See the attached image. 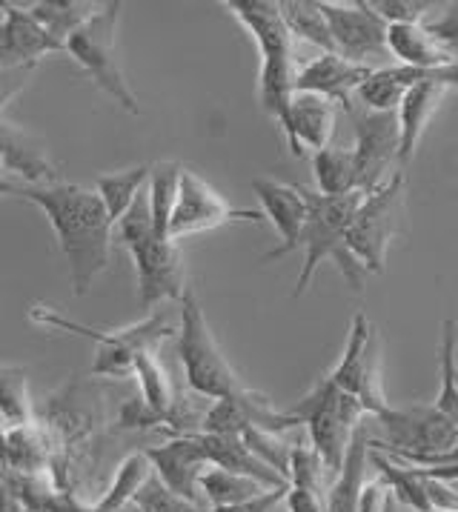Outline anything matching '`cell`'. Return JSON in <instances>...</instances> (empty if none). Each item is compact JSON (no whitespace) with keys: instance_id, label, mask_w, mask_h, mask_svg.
<instances>
[{"instance_id":"30bf717a","label":"cell","mask_w":458,"mask_h":512,"mask_svg":"<svg viewBox=\"0 0 458 512\" xmlns=\"http://www.w3.org/2000/svg\"><path fill=\"white\" fill-rule=\"evenodd\" d=\"M404 192H407V178L398 169L387 184L364 195V201L358 206L350 232H347V246L364 272H373V275L384 272L387 249L401 232V221H404Z\"/></svg>"},{"instance_id":"ab89813d","label":"cell","mask_w":458,"mask_h":512,"mask_svg":"<svg viewBox=\"0 0 458 512\" xmlns=\"http://www.w3.org/2000/svg\"><path fill=\"white\" fill-rule=\"evenodd\" d=\"M373 12L387 23H424L433 3L427 0H370Z\"/></svg>"},{"instance_id":"7dc6e473","label":"cell","mask_w":458,"mask_h":512,"mask_svg":"<svg viewBox=\"0 0 458 512\" xmlns=\"http://www.w3.org/2000/svg\"><path fill=\"white\" fill-rule=\"evenodd\" d=\"M0 512H23L18 492H15V478L0 464Z\"/></svg>"},{"instance_id":"c3c4849f","label":"cell","mask_w":458,"mask_h":512,"mask_svg":"<svg viewBox=\"0 0 458 512\" xmlns=\"http://www.w3.org/2000/svg\"><path fill=\"white\" fill-rule=\"evenodd\" d=\"M12 184H15V181L9 178V172H6V169H3V164H0V198H6V195H9Z\"/></svg>"},{"instance_id":"ffe728a7","label":"cell","mask_w":458,"mask_h":512,"mask_svg":"<svg viewBox=\"0 0 458 512\" xmlns=\"http://www.w3.org/2000/svg\"><path fill=\"white\" fill-rule=\"evenodd\" d=\"M0 164L15 184L43 186L55 184L58 178V169L46 155L41 141L21 129L18 123L3 118H0Z\"/></svg>"},{"instance_id":"7402d4cb","label":"cell","mask_w":458,"mask_h":512,"mask_svg":"<svg viewBox=\"0 0 458 512\" xmlns=\"http://www.w3.org/2000/svg\"><path fill=\"white\" fill-rule=\"evenodd\" d=\"M198 441H201V447L207 452L209 467H221V470L247 475V478L258 481V484L267 487V490L287 487V481L272 470V467H267V464L244 444L241 435H209V432H198Z\"/></svg>"},{"instance_id":"f6af8a7d","label":"cell","mask_w":458,"mask_h":512,"mask_svg":"<svg viewBox=\"0 0 458 512\" xmlns=\"http://www.w3.org/2000/svg\"><path fill=\"white\" fill-rule=\"evenodd\" d=\"M284 507H287V512H327V498H321L315 492L290 487Z\"/></svg>"},{"instance_id":"e0dca14e","label":"cell","mask_w":458,"mask_h":512,"mask_svg":"<svg viewBox=\"0 0 458 512\" xmlns=\"http://www.w3.org/2000/svg\"><path fill=\"white\" fill-rule=\"evenodd\" d=\"M375 66L353 63L341 58L338 52H321L313 63H307L295 75V92H310L335 106H341L347 115L353 112V92H358L364 81L373 75Z\"/></svg>"},{"instance_id":"d6986e66","label":"cell","mask_w":458,"mask_h":512,"mask_svg":"<svg viewBox=\"0 0 458 512\" xmlns=\"http://www.w3.org/2000/svg\"><path fill=\"white\" fill-rule=\"evenodd\" d=\"M284 129L287 149L295 158L304 155V149H324L330 146L335 132V106L310 92H295L290 101L287 115L278 123Z\"/></svg>"},{"instance_id":"52a82bcc","label":"cell","mask_w":458,"mask_h":512,"mask_svg":"<svg viewBox=\"0 0 458 512\" xmlns=\"http://www.w3.org/2000/svg\"><path fill=\"white\" fill-rule=\"evenodd\" d=\"M178 307H181L178 309V358L187 375L189 390L207 401H221L244 390L241 378L229 367V361L209 329L195 289L187 287Z\"/></svg>"},{"instance_id":"f546056e","label":"cell","mask_w":458,"mask_h":512,"mask_svg":"<svg viewBox=\"0 0 458 512\" xmlns=\"http://www.w3.org/2000/svg\"><path fill=\"white\" fill-rule=\"evenodd\" d=\"M23 6L61 46L101 9V3H84V0H38Z\"/></svg>"},{"instance_id":"9a60e30c","label":"cell","mask_w":458,"mask_h":512,"mask_svg":"<svg viewBox=\"0 0 458 512\" xmlns=\"http://www.w3.org/2000/svg\"><path fill=\"white\" fill-rule=\"evenodd\" d=\"M252 192L261 201V212L264 218H270L275 232L281 235V244L270 249L261 261L272 264L284 255H290L295 249H301V235L307 226V201L301 184H284V181H272V178H255L252 181Z\"/></svg>"},{"instance_id":"ee69618b","label":"cell","mask_w":458,"mask_h":512,"mask_svg":"<svg viewBox=\"0 0 458 512\" xmlns=\"http://www.w3.org/2000/svg\"><path fill=\"white\" fill-rule=\"evenodd\" d=\"M35 66H0V112L26 89Z\"/></svg>"},{"instance_id":"d6a6232c","label":"cell","mask_w":458,"mask_h":512,"mask_svg":"<svg viewBox=\"0 0 458 512\" xmlns=\"http://www.w3.org/2000/svg\"><path fill=\"white\" fill-rule=\"evenodd\" d=\"M438 372H441V387H438V398L433 407L458 427V324L453 318H447L441 324Z\"/></svg>"},{"instance_id":"3957f363","label":"cell","mask_w":458,"mask_h":512,"mask_svg":"<svg viewBox=\"0 0 458 512\" xmlns=\"http://www.w3.org/2000/svg\"><path fill=\"white\" fill-rule=\"evenodd\" d=\"M115 238L121 241L138 275V301L146 312H155L164 301H181L187 292V267L175 241L158 238L152 229L146 189L115 224Z\"/></svg>"},{"instance_id":"1f68e13d","label":"cell","mask_w":458,"mask_h":512,"mask_svg":"<svg viewBox=\"0 0 458 512\" xmlns=\"http://www.w3.org/2000/svg\"><path fill=\"white\" fill-rule=\"evenodd\" d=\"M278 9H281V18L287 23L292 38H301L310 46H318L321 52H335L330 23L321 12V0H281Z\"/></svg>"},{"instance_id":"7bdbcfd3","label":"cell","mask_w":458,"mask_h":512,"mask_svg":"<svg viewBox=\"0 0 458 512\" xmlns=\"http://www.w3.org/2000/svg\"><path fill=\"white\" fill-rule=\"evenodd\" d=\"M287 487H278V490H264L255 498H247L241 504H232V507H212L209 512H281L284 501H287Z\"/></svg>"},{"instance_id":"484cf974","label":"cell","mask_w":458,"mask_h":512,"mask_svg":"<svg viewBox=\"0 0 458 512\" xmlns=\"http://www.w3.org/2000/svg\"><path fill=\"white\" fill-rule=\"evenodd\" d=\"M315 192L327 198H341L358 192V169L355 152L347 146H324L313 152Z\"/></svg>"},{"instance_id":"44dd1931","label":"cell","mask_w":458,"mask_h":512,"mask_svg":"<svg viewBox=\"0 0 458 512\" xmlns=\"http://www.w3.org/2000/svg\"><path fill=\"white\" fill-rule=\"evenodd\" d=\"M450 89L441 86V83L430 81L427 72H424V81H418L407 95L404 101L398 103L396 115L398 126H401V146H398V169L404 172V166L410 164L416 158V149L427 132V123L433 121L436 115L438 103L444 101Z\"/></svg>"},{"instance_id":"603a6c76","label":"cell","mask_w":458,"mask_h":512,"mask_svg":"<svg viewBox=\"0 0 458 512\" xmlns=\"http://www.w3.org/2000/svg\"><path fill=\"white\" fill-rule=\"evenodd\" d=\"M370 441H373V418L367 415L355 430L347 458L327 490V512H358V498L364 487V472L370 467Z\"/></svg>"},{"instance_id":"681fc988","label":"cell","mask_w":458,"mask_h":512,"mask_svg":"<svg viewBox=\"0 0 458 512\" xmlns=\"http://www.w3.org/2000/svg\"><path fill=\"white\" fill-rule=\"evenodd\" d=\"M381 512H401V507H398V501L393 498V492L387 495V501H384V510Z\"/></svg>"},{"instance_id":"b9f144b4","label":"cell","mask_w":458,"mask_h":512,"mask_svg":"<svg viewBox=\"0 0 458 512\" xmlns=\"http://www.w3.org/2000/svg\"><path fill=\"white\" fill-rule=\"evenodd\" d=\"M121 430H152V427H161L164 430V418L152 407H146L144 398H129L124 407H121Z\"/></svg>"},{"instance_id":"5b68a950","label":"cell","mask_w":458,"mask_h":512,"mask_svg":"<svg viewBox=\"0 0 458 512\" xmlns=\"http://www.w3.org/2000/svg\"><path fill=\"white\" fill-rule=\"evenodd\" d=\"M29 321L38 327L55 329V332H72L89 338L95 344V364L92 372L104 375V378H126L135 375V358L141 352H155L161 341H167L169 335H178V318H172L167 309H155L149 312L144 321L129 324L124 329H95L81 321L66 318L55 307H43L35 304L29 307Z\"/></svg>"},{"instance_id":"ac0fdd59","label":"cell","mask_w":458,"mask_h":512,"mask_svg":"<svg viewBox=\"0 0 458 512\" xmlns=\"http://www.w3.org/2000/svg\"><path fill=\"white\" fill-rule=\"evenodd\" d=\"M3 23H0V66H38L41 58L52 52H63V46L41 23L29 15L21 3H0Z\"/></svg>"},{"instance_id":"4dcf8cb0","label":"cell","mask_w":458,"mask_h":512,"mask_svg":"<svg viewBox=\"0 0 458 512\" xmlns=\"http://www.w3.org/2000/svg\"><path fill=\"white\" fill-rule=\"evenodd\" d=\"M149 478H152V464H149L146 452H129L124 461L118 464V470H115L109 487H106V492L101 495V501L95 504V512L126 510V507L135 501V495L141 492V487H144Z\"/></svg>"},{"instance_id":"f35d334b","label":"cell","mask_w":458,"mask_h":512,"mask_svg":"<svg viewBox=\"0 0 458 512\" xmlns=\"http://www.w3.org/2000/svg\"><path fill=\"white\" fill-rule=\"evenodd\" d=\"M132 507L138 512H204L201 510V504L187 501V498H181L178 492H172L169 487H164V484L155 478V472H152V478L141 487V492L135 495Z\"/></svg>"},{"instance_id":"cb8c5ba5","label":"cell","mask_w":458,"mask_h":512,"mask_svg":"<svg viewBox=\"0 0 458 512\" xmlns=\"http://www.w3.org/2000/svg\"><path fill=\"white\" fill-rule=\"evenodd\" d=\"M387 52L401 66L413 69H441L458 61L456 52H450L441 41H436L424 23H390L387 26Z\"/></svg>"},{"instance_id":"74e56055","label":"cell","mask_w":458,"mask_h":512,"mask_svg":"<svg viewBox=\"0 0 458 512\" xmlns=\"http://www.w3.org/2000/svg\"><path fill=\"white\" fill-rule=\"evenodd\" d=\"M244 444L250 447L267 467L278 472L287 484H290V458H292V447L287 441H281V435L267 430H258V427H247L241 432Z\"/></svg>"},{"instance_id":"bcb514c9","label":"cell","mask_w":458,"mask_h":512,"mask_svg":"<svg viewBox=\"0 0 458 512\" xmlns=\"http://www.w3.org/2000/svg\"><path fill=\"white\" fill-rule=\"evenodd\" d=\"M387 484L381 481V478H375V481H364V487H361V498H358V512H381L384 510V501H387Z\"/></svg>"},{"instance_id":"8992f818","label":"cell","mask_w":458,"mask_h":512,"mask_svg":"<svg viewBox=\"0 0 458 512\" xmlns=\"http://www.w3.org/2000/svg\"><path fill=\"white\" fill-rule=\"evenodd\" d=\"M224 6L244 23V29L250 32L261 52V72H258L261 109L281 123L295 95L292 35L281 18V9L275 0H227Z\"/></svg>"},{"instance_id":"4fadbf2b","label":"cell","mask_w":458,"mask_h":512,"mask_svg":"<svg viewBox=\"0 0 458 512\" xmlns=\"http://www.w3.org/2000/svg\"><path fill=\"white\" fill-rule=\"evenodd\" d=\"M227 224H264V212L232 206L198 172L184 169L178 204H175L172 224H169V241H181L187 235L209 232V229Z\"/></svg>"},{"instance_id":"816d5d0a","label":"cell","mask_w":458,"mask_h":512,"mask_svg":"<svg viewBox=\"0 0 458 512\" xmlns=\"http://www.w3.org/2000/svg\"><path fill=\"white\" fill-rule=\"evenodd\" d=\"M23 512H26V510H23Z\"/></svg>"},{"instance_id":"9c48e42d","label":"cell","mask_w":458,"mask_h":512,"mask_svg":"<svg viewBox=\"0 0 458 512\" xmlns=\"http://www.w3.org/2000/svg\"><path fill=\"white\" fill-rule=\"evenodd\" d=\"M118 21H121V3H101V9L75 35H69V41L63 43V52L84 69L104 95H109L124 112L138 118L141 103L126 81L121 61H118V49H115Z\"/></svg>"},{"instance_id":"83f0119b","label":"cell","mask_w":458,"mask_h":512,"mask_svg":"<svg viewBox=\"0 0 458 512\" xmlns=\"http://www.w3.org/2000/svg\"><path fill=\"white\" fill-rule=\"evenodd\" d=\"M370 464L378 470V478L387 484V490L393 492L398 507H410L416 512H433L430 501H427V490H424V478L413 467H407V464L396 461L393 455L373 450V447H370Z\"/></svg>"},{"instance_id":"2e32d148","label":"cell","mask_w":458,"mask_h":512,"mask_svg":"<svg viewBox=\"0 0 458 512\" xmlns=\"http://www.w3.org/2000/svg\"><path fill=\"white\" fill-rule=\"evenodd\" d=\"M146 458L152 464L155 478L169 487L172 492H178L187 501H201V490L198 481L209 467V458L198 435H175L169 438L167 444L158 447H146Z\"/></svg>"},{"instance_id":"f1b7e54d","label":"cell","mask_w":458,"mask_h":512,"mask_svg":"<svg viewBox=\"0 0 458 512\" xmlns=\"http://www.w3.org/2000/svg\"><path fill=\"white\" fill-rule=\"evenodd\" d=\"M149 169H152V164H138L129 166V169H121V172H106V175H101L95 181V192H98V198H101L112 226L124 218L126 209L135 204V198L146 189Z\"/></svg>"},{"instance_id":"60d3db41","label":"cell","mask_w":458,"mask_h":512,"mask_svg":"<svg viewBox=\"0 0 458 512\" xmlns=\"http://www.w3.org/2000/svg\"><path fill=\"white\" fill-rule=\"evenodd\" d=\"M424 29L441 41L450 52H456L458 55V0L456 3H447L444 9H441V15L436 18H427L424 21Z\"/></svg>"},{"instance_id":"277c9868","label":"cell","mask_w":458,"mask_h":512,"mask_svg":"<svg viewBox=\"0 0 458 512\" xmlns=\"http://www.w3.org/2000/svg\"><path fill=\"white\" fill-rule=\"evenodd\" d=\"M304 201H307V226L301 235V249H304V264L298 272V281L292 289V298H301L307 289L313 287L315 272L324 261H333L338 272L347 278V284L361 292L364 289V267L358 264L347 246V232L353 224L355 212L364 201V192H350L341 198H327L318 195L310 186H301Z\"/></svg>"},{"instance_id":"4316f807","label":"cell","mask_w":458,"mask_h":512,"mask_svg":"<svg viewBox=\"0 0 458 512\" xmlns=\"http://www.w3.org/2000/svg\"><path fill=\"white\" fill-rule=\"evenodd\" d=\"M181 175H184V166L178 161H161V164H152V169H149L146 198H149L152 229H155L158 238H167V241L172 212H175L178 192H181Z\"/></svg>"},{"instance_id":"ba28073f","label":"cell","mask_w":458,"mask_h":512,"mask_svg":"<svg viewBox=\"0 0 458 512\" xmlns=\"http://www.w3.org/2000/svg\"><path fill=\"white\" fill-rule=\"evenodd\" d=\"M287 412L298 421V427L301 424L307 427L310 444L315 455L324 461L327 472L338 475L358 424L367 418L358 398L335 387L330 378H321L313 390L301 395Z\"/></svg>"},{"instance_id":"f907efd6","label":"cell","mask_w":458,"mask_h":512,"mask_svg":"<svg viewBox=\"0 0 458 512\" xmlns=\"http://www.w3.org/2000/svg\"><path fill=\"white\" fill-rule=\"evenodd\" d=\"M121 512H138V510H135V507H132V504H129V507H126V510H121Z\"/></svg>"},{"instance_id":"7c38bea8","label":"cell","mask_w":458,"mask_h":512,"mask_svg":"<svg viewBox=\"0 0 458 512\" xmlns=\"http://www.w3.org/2000/svg\"><path fill=\"white\" fill-rule=\"evenodd\" d=\"M355 135V169H358V192L370 195L384 186L398 169V146H401V126L396 112H373L358 106L350 112Z\"/></svg>"},{"instance_id":"e575fe53","label":"cell","mask_w":458,"mask_h":512,"mask_svg":"<svg viewBox=\"0 0 458 512\" xmlns=\"http://www.w3.org/2000/svg\"><path fill=\"white\" fill-rule=\"evenodd\" d=\"M135 378L141 384V398L146 401V407H152L167 424V415L175 407V401H178V392H175L167 369H164V364L158 361V355L152 349L141 352L135 358Z\"/></svg>"},{"instance_id":"8d00e7d4","label":"cell","mask_w":458,"mask_h":512,"mask_svg":"<svg viewBox=\"0 0 458 512\" xmlns=\"http://www.w3.org/2000/svg\"><path fill=\"white\" fill-rule=\"evenodd\" d=\"M290 487L315 492V495L327 498V490H330V487H327V467H324V461L315 455L313 447L292 444Z\"/></svg>"},{"instance_id":"836d02e7","label":"cell","mask_w":458,"mask_h":512,"mask_svg":"<svg viewBox=\"0 0 458 512\" xmlns=\"http://www.w3.org/2000/svg\"><path fill=\"white\" fill-rule=\"evenodd\" d=\"M198 490H201V498H207L209 510H212V507L241 504L247 498L261 495L267 487H261L258 481H252L247 475L221 470V467H207L204 475H201V481H198Z\"/></svg>"},{"instance_id":"d590c367","label":"cell","mask_w":458,"mask_h":512,"mask_svg":"<svg viewBox=\"0 0 458 512\" xmlns=\"http://www.w3.org/2000/svg\"><path fill=\"white\" fill-rule=\"evenodd\" d=\"M0 418L6 427L32 424L29 369L18 364H0Z\"/></svg>"},{"instance_id":"6da1fadb","label":"cell","mask_w":458,"mask_h":512,"mask_svg":"<svg viewBox=\"0 0 458 512\" xmlns=\"http://www.w3.org/2000/svg\"><path fill=\"white\" fill-rule=\"evenodd\" d=\"M6 198H21L41 209L49 226L55 229L58 249L69 264V281L78 298L89 295L95 281L109 269L115 226L106 215L104 204L95 189L81 184L26 186L12 184Z\"/></svg>"},{"instance_id":"7a4b0ae2","label":"cell","mask_w":458,"mask_h":512,"mask_svg":"<svg viewBox=\"0 0 458 512\" xmlns=\"http://www.w3.org/2000/svg\"><path fill=\"white\" fill-rule=\"evenodd\" d=\"M373 418V450L387 452L416 470H441L458 464V427L433 404L387 407Z\"/></svg>"},{"instance_id":"5bb4252c","label":"cell","mask_w":458,"mask_h":512,"mask_svg":"<svg viewBox=\"0 0 458 512\" xmlns=\"http://www.w3.org/2000/svg\"><path fill=\"white\" fill-rule=\"evenodd\" d=\"M321 12L330 23L335 52L353 63L373 66L387 52V23L373 12L370 0L355 3H330L321 0Z\"/></svg>"},{"instance_id":"d4e9b609","label":"cell","mask_w":458,"mask_h":512,"mask_svg":"<svg viewBox=\"0 0 458 512\" xmlns=\"http://www.w3.org/2000/svg\"><path fill=\"white\" fill-rule=\"evenodd\" d=\"M424 72L427 69H413V66H401V63L373 69V75L358 89V101L364 109H373V112H396L404 95L418 81H424Z\"/></svg>"},{"instance_id":"8fae6325","label":"cell","mask_w":458,"mask_h":512,"mask_svg":"<svg viewBox=\"0 0 458 512\" xmlns=\"http://www.w3.org/2000/svg\"><path fill=\"white\" fill-rule=\"evenodd\" d=\"M335 387L358 398L367 415H381L390 407L381 384V338L364 312H355L350 335L338 367L327 375Z\"/></svg>"}]
</instances>
